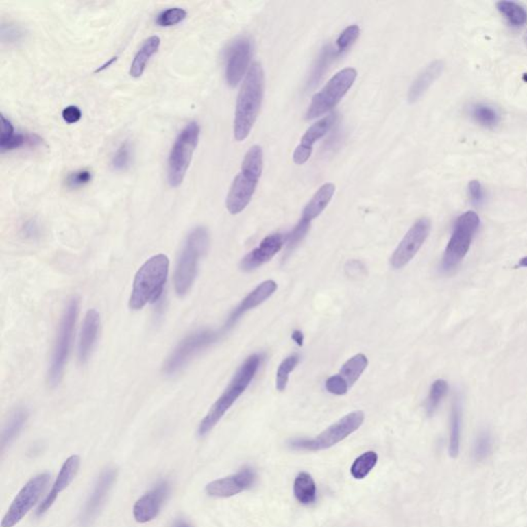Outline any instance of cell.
Returning a JSON list of instances; mask_svg holds the SVG:
<instances>
[{"mask_svg": "<svg viewBox=\"0 0 527 527\" xmlns=\"http://www.w3.org/2000/svg\"><path fill=\"white\" fill-rule=\"evenodd\" d=\"M79 312V301L77 298L69 300L57 332L56 342L49 368L48 380L51 387H55L62 380L63 373L71 354L73 333Z\"/></svg>", "mask_w": 527, "mask_h": 527, "instance_id": "cell-6", "label": "cell"}, {"mask_svg": "<svg viewBox=\"0 0 527 527\" xmlns=\"http://www.w3.org/2000/svg\"><path fill=\"white\" fill-rule=\"evenodd\" d=\"M29 417V412L25 408H18L8 420L1 434V449L3 451L12 444L23 430Z\"/></svg>", "mask_w": 527, "mask_h": 527, "instance_id": "cell-26", "label": "cell"}, {"mask_svg": "<svg viewBox=\"0 0 527 527\" xmlns=\"http://www.w3.org/2000/svg\"><path fill=\"white\" fill-rule=\"evenodd\" d=\"M430 231V221L421 217L415 221L409 231L404 236L391 258V265L395 269L405 267L408 262L416 256L428 239Z\"/></svg>", "mask_w": 527, "mask_h": 527, "instance_id": "cell-13", "label": "cell"}, {"mask_svg": "<svg viewBox=\"0 0 527 527\" xmlns=\"http://www.w3.org/2000/svg\"><path fill=\"white\" fill-rule=\"evenodd\" d=\"M79 465H81V458H79V455H73L64 461L58 476H57L56 481L53 484L52 489L45 498V500L40 502V506L36 511L38 516H42L52 508L59 494L63 490L66 489L71 485V482L75 480V476L79 471Z\"/></svg>", "mask_w": 527, "mask_h": 527, "instance_id": "cell-21", "label": "cell"}, {"mask_svg": "<svg viewBox=\"0 0 527 527\" xmlns=\"http://www.w3.org/2000/svg\"><path fill=\"white\" fill-rule=\"evenodd\" d=\"M369 360L363 354H356L344 363L338 375L344 379L348 387H352L362 376L368 367Z\"/></svg>", "mask_w": 527, "mask_h": 527, "instance_id": "cell-27", "label": "cell"}, {"mask_svg": "<svg viewBox=\"0 0 527 527\" xmlns=\"http://www.w3.org/2000/svg\"><path fill=\"white\" fill-rule=\"evenodd\" d=\"M118 60V57H112L110 60H108V62L104 63L103 65H101V66L99 67V69H96L95 73H101V71H103L104 69H108V67L110 66V65L114 64L116 61Z\"/></svg>", "mask_w": 527, "mask_h": 527, "instance_id": "cell-48", "label": "cell"}, {"mask_svg": "<svg viewBox=\"0 0 527 527\" xmlns=\"http://www.w3.org/2000/svg\"><path fill=\"white\" fill-rule=\"evenodd\" d=\"M169 264L166 254H158L151 256L139 268L129 299L130 309L141 310L147 305L155 304L161 299L169 274Z\"/></svg>", "mask_w": 527, "mask_h": 527, "instance_id": "cell-3", "label": "cell"}, {"mask_svg": "<svg viewBox=\"0 0 527 527\" xmlns=\"http://www.w3.org/2000/svg\"><path fill=\"white\" fill-rule=\"evenodd\" d=\"M292 339L296 342L297 345L303 346L304 344V335L300 330H295L292 333Z\"/></svg>", "mask_w": 527, "mask_h": 527, "instance_id": "cell-47", "label": "cell"}, {"mask_svg": "<svg viewBox=\"0 0 527 527\" xmlns=\"http://www.w3.org/2000/svg\"><path fill=\"white\" fill-rule=\"evenodd\" d=\"M186 17V12L180 8H171V9L165 10L161 14L157 16L156 24L161 27H171V26L177 25L180 22L184 21Z\"/></svg>", "mask_w": 527, "mask_h": 527, "instance_id": "cell-37", "label": "cell"}, {"mask_svg": "<svg viewBox=\"0 0 527 527\" xmlns=\"http://www.w3.org/2000/svg\"><path fill=\"white\" fill-rule=\"evenodd\" d=\"M161 44L159 36H153L145 40L141 48L133 59L130 67V75L134 79H138L145 73L149 59L158 52Z\"/></svg>", "mask_w": 527, "mask_h": 527, "instance_id": "cell-25", "label": "cell"}, {"mask_svg": "<svg viewBox=\"0 0 527 527\" xmlns=\"http://www.w3.org/2000/svg\"><path fill=\"white\" fill-rule=\"evenodd\" d=\"M62 117L69 124H75L81 120L82 110L77 106H69L63 110Z\"/></svg>", "mask_w": 527, "mask_h": 527, "instance_id": "cell-45", "label": "cell"}, {"mask_svg": "<svg viewBox=\"0 0 527 527\" xmlns=\"http://www.w3.org/2000/svg\"><path fill=\"white\" fill-rule=\"evenodd\" d=\"M517 267H527V256H524V258H520L518 262V265H517Z\"/></svg>", "mask_w": 527, "mask_h": 527, "instance_id": "cell-50", "label": "cell"}, {"mask_svg": "<svg viewBox=\"0 0 527 527\" xmlns=\"http://www.w3.org/2000/svg\"><path fill=\"white\" fill-rule=\"evenodd\" d=\"M278 291V284L274 280H266L258 284L254 291L249 293L240 304L232 311L231 315L228 317L225 326H223L221 332H228L231 330L237 321L245 315L248 311L267 301L270 297L273 296L274 293Z\"/></svg>", "mask_w": 527, "mask_h": 527, "instance_id": "cell-19", "label": "cell"}, {"mask_svg": "<svg viewBox=\"0 0 527 527\" xmlns=\"http://www.w3.org/2000/svg\"><path fill=\"white\" fill-rule=\"evenodd\" d=\"M42 143V139L38 135L22 134V133H14L10 138L5 140L0 141V149L1 153L5 151H14V149H21L25 145L29 147H36Z\"/></svg>", "mask_w": 527, "mask_h": 527, "instance_id": "cell-33", "label": "cell"}, {"mask_svg": "<svg viewBox=\"0 0 527 527\" xmlns=\"http://www.w3.org/2000/svg\"><path fill=\"white\" fill-rule=\"evenodd\" d=\"M337 120V116L335 114H329L325 118L317 121L313 124L308 130L306 131L301 139L300 145L295 149L293 159L297 165H303L308 161L309 158L312 155L313 145L326 136L328 132L331 130L332 127Z\"/></svg>", "mask_w": 527, "mask_h": 527, "instance_id": "cell-20", "label": "cell"}, {"mask_svg": "<svg viewBox=\"0 0 527 527\" xmlns=\"http://www.w3.org/2000/svg\"><path fill=\"white\" fill-rule=\"evenodd\" d=\"M310 223H305L303 221H299V223L295 225L294 229L286 234V243L288 249H294L308 234L309 229H310Z\"/></svg>", "mask_w": 527, "mask_h": 527, "instance_id": "cell-40", "label": "cell"}, {"mask_svg": "<svg viewBox=\"0 0 527 527\" xmlns=\"http://www.w3.org/2000/svg\"><path fill=\"white\" fill-rule=\"evenodd\" d=\"M200 127L196 122H191L176 137L168 158L167 177L172 188H177L184 182L193 154L198 145Z\"/></svg>", "mask_w": 527, "mask_h": 527, "instance_id": "cell-7", "label": "cell"}, {"mask_svg": "<svg viewBox=\"0 0 527 527\" xmlns=\"http://www.w3.org/2000/svg\"><path fill=\"white\" fill-rule=\"evenodd\" d=\"M170 485L167 481L158 483L153 489L143 494L133 506V516L139 523H147L155 519L169 495Z\"/></svg>", "mask_w": 527, "mask_h": 527, "instance_id": "cell-16", "label": "cell"}, {"mask_svg": "<svg viewBox=\"0 0 527 527\" xmlns=\"http://www.w3.org/2000/svg\"><path fill=\"white\" fill-rule=\"evenodd\" d=\"M118 471L114 467H108L104 469L95 485L89 498L86 500L83 508L79 516V524L81 527H89L93 524L94 521L97 518L98 514L104 506V502L108 498V493L112 490V485L117 480Z\"/></svg>", "mask_w": 527, "mask_h": 527, "instance_id": "cell-14", "label": "cell"}, {"mask_svg": "<svg viewBox=\"0 0 527 527\" xmlns=\"http://www.w3.org/2000/svg\"><path fill=\"white\" fill-rule=\"evenodd\" d=\"M360 29L358 25L348 26L342 32L337 40L336 50H337L338 55L343 54L356 42L360 36Z\"/></svg>", "mask_w": 527, "mask_h": 527, "instance_id": "cell-38", "label": "cell"}, {"mask_svg": "<svg viewBox=\"0 0 527 527\" xmlns=\"http://www.w3.org/2000/svg\"><path fill=\"white\" fill-rule=\"evenodd\" d=\"M336 56H339L337 50L334 51V49L332 48L331 46H327L323 49L319 59H317V64H315V69H313L312 73H311L310 79H309L308 85L310 86V87L317 85V82L321 79L326 69L329 66L330 63L332 62L334 57Z\"/></svg>", "mask_w": 527, "mask_h": 527, "instance_id": "cell-35", "label": "cell"}, {"mask_svg": "<svg viewBox=\"0 0 527 527\" xmlns=\"http://www.w3.org/2000/svg\"><path fill=\"white\" fill-rule=\"evenodd\" d=\"M208 246L209 233L206 228H195L188 234L174 272V289L178 296H186L192 288L198 272L199 262L206 254Z\"/></svg>", "mask_w": 527, "mask_h": 527, "instance_id": "cell-5", "label": "cell"}, {"mask_svg": "<svg viewBox=\"0 0 527 527\" xmlns=\"http://www.w3.org/2000/svg\"><path fill=\"white\" fill-rule=\"evenodd\" d=\"M22 233L26 238H36L38 235V225L34 221H29L22 228Z\"/></svg>", "mask_w": 527, "mask_h": 527, "instance_id": "cell-46", "label": "cell"}, {"mask_svg": "<svg viewBox=\"0 0 527 527\" xmlns=\"http://www.w3.org/2000/svg\"><path fill=\"white\" fill-rule=\"evenodd\" d=\"M299 363H300V356L299 354H294L284 358L278 367V373H276V389L280 393L286 391L290 374L296 369Z\"/></svg>", "mask_w": 527, "mask_h": 527, "instance_id": "cell-34", "label": "cell"}, {"mask_svg": "<svg viewBox=\"0 0 527 527\" xmlns=\"http://www.w3.org/2000/svg\"><path fill=\"white\" fill-rule=\"evenodd\" d=\"M350 387L339 375H333L326 381V389L332 395H344L348 393Z\"/></svg>", "mask_w": 527, "mask_h": 527, "instance_id": "cell-43", "label": "cell"}, {"mask_svg": "<svg viewBox=\"0 0 527 527\" xmlns=\"http://www.w3.org/2000/svg\"><path fill=\"white\" fill-rule=\"evenodd\" d=\"M469 195L474 204H482L484 201V191L479 180H471L469 182Z\"/></svg>", "mask_w": 527, "mask_h": 527, "instance_id": "cell-44", "label": "cell"}, {"mask_svg": "<svg viewBox=\"0 0 527 527\" xmlns=\"http://www.w3.org/2000/svg\"><path fill=\"white\" fill-rule=\"evenodd\" d=\"M171 527H193L192 525L190 524V523L186 522V520H182V519H177V520L174 521L173 523H172Z\"/></svg>", "mask_w": 527, "mask_h": 527, "instance_id": "cell-49", "label": "cell"}, {"mask_svg": "<svg viewBox=\"0 0 527 527\" xmlns=\"http://www.w3.org/2000/svg\"><path fill=\"white\" fill-rule=\"evenodd\" d=\"M491 437L488 432H483L479 434L474 446V458L477 461H484L491 451Z\"/></svg>", "mask_w": 527, "mask_h": 527, "instance_id": "cell-41", "label": "cell"}, {"mask_svg": "<svg viewBox=\"0 0 527 527\" xmlns=\"http://www.w3.org/2000/svg\"><path fill=\"white\" fill-rule=\"evenodd\" d=\"M92 180V173L90 170L81 169L77 171L71 172L65 180V184L69 188L77 190V188L85 186Z\"/></svg>", "mask_w": 527, "mask_h": 527, "instance_id": "cell-42", "label": "cell"}, {"mask_svg": "<svg viewBox=\"0 0 527 527\" xmlns=\"http://www.w3.org/2000/svg\"><path fill=\"white\" fill-rule=\"evenodd\" d=\"M471 118L486 128H494L500 122V114L493 106L485 103H476L469 108Z\"/></svg>", "mask_w": 527, "mask_h": 527, "instance_id": "cell-30", "label": "cell"}, {"mask_svg": "<svg viewBox=\"0 0 527 527\" xmlns=\"http://www.w3.org/2000/svg\"><path fill=\"white\" fill-rule=\"evenodd\" d=\"M132 160V151L129 143H124L114 153L112 159V169L116 171H123L130 166Z\"/></svg>", "mask_w": 527, "mask_h": 527, "instance_id": "cell-39", "label": "cell"}, {"mask_svg": "<svg viewBox=\"0 0 527 527\" xmlns=\"http://www.w3.org/2000/svg\"><path fill=\"white\" fill-rule=\"evenodd\" d=\"M523 40H524V44L526 45L527 47V30L524 34V36H523Z\"/></svg>", "mask_w": 527, "mask_h": 527, "instance_id": "cell-51", "label": "cell"}, {"mask_svg": "<svg viewBox=\"0 0 527 527\" xmlns=\"http://www.w3.org/2000/svg\"><path fill=\"white\" fill-rule=\"evenodd\" d=\"M496 8L512 27L520 28L526 24L527 12L520 3L514 1H500L496 3Z\"/></svg>", "mask_w": 527, "mask_h": 527, "instance_id": "cell-29", "label": "cell"}, {"mask_svg": "<svg viewBox=\"0 0 527 527\" xmlns=\"http://www.w3.org/2000/svg\"><path fill=\"white\" fill-rule=\"evenodd\" d=\"M294 493L301 504H309L315 502L317 498V486L311 475L302 471L297 476L294 483Z\"/></svg>", "mask_w": 527, "mask_h": 527, "instance_id": "cell-28", "label": "cell"}, {"mask_svg": "<svg viewBox=\"0 0 527 527\" xmlns=\"http://www.w3.org/2000/svg\"><path fill=\"white\" fill-rule=\"evenodd\" d=\"M50 480L51 476L47 473L32 478L12 502L1 521V527H14L17 525L42 498Z\"/></svg>", "mask_w": 527, "mask_h": 527, "instance_id": "cell-12", "label": "cell"}, {"mask_svg": "<svg viewBox=\"0 0 527 527\" xmlns=\"http://www.w3.org/2000/svg\"><path fill=\"white\" fill-rule=\"evenodd\" d=\"M221 337V332L201 330L186 336L174 348L163 365L164 374L171 376L180 372L195 356L215 344Z\"/></svg>", "mask_w": 527, "mask_h": 527, "instance_id": "cell-11", "label": "cell"}, {"mask_svg": "<svg viewBox=\"0 0 527 527\" xmlns=\"http://www.w3.org/2000/svg\"><path fill=\"white\" fill-rule=\"evenodd\" d=\"M264 356L262 354H254L248 356L243 364L239 367L237 372L232 378L227 389L221 393V397L211 406L208 413L203 418L199 424L198 434L205 437L219 424V420L229 411L230 408L243 395L244 391L249 387L252 381L256 377Z\"/></svg>", "mask_w": 527, "mask_h": 527, "instance_id": "cell-2", "label": "cell"}, {"mask_svg": "<svg viewBox=\"0 0 527 527\" xmlns=\"http://www.w3.org/2000/svg\"><path fill=\"white\" fill-rule=\"evenodd\" d=\"M286 236L280 233L272 234L264 238L258 247L248 252L241 262L240 268L245 272L254 271L271 260L284 247Z\"/></svg>", "mask_w": 527, "mask_h": 527, "instance_id": "cell-17", "label": "cell"}, {"mask_svg": "<svg viewBox=\"0 0 527 527\" xmlns=\"http://www.w3.org/2000/svg\"><path fill=\"white\" fill-rule=\"evenodd\" d=\"M447 391H448V383L443 379H439L432 383L428 393V401H426V412L428 415H432L438 409Z\"/></svg>", "mask_w": 527, "mask_h": 527, "instance_id": "cell-36", "label": "cell"}, {"mask_svg": "<svg viewBox=\"0 0 527 527\" xmlns=\"http://www.w3.org/2000/svg\"><path fill=\"white\" fill-rule=\"evenodd\" d=\"M100 329V315L95 309L86 313L79 340V358L82 364L87 362L97 341Z\"/></svg>", "mask_w": 527, "mask_h": 527, "instance_id": "cell-22", "label": "cell"}, {"mask_svg": "<svg viewBox=\"0 0 527 527\" xmlns=\"http://www.w3.org/2000/svg\"><path fill=\"white\" fill-rule=\"evenodd\" d=\"M256 474L250 467H244L235 475L221 478L207 484V494L215 498H231L254 485Z\"/></svg>", "mask_w": 527, "mask_h": 527, "instance_id": "cell-18", "label": "cell"}, {"mask_svg": "<svg viewBox=\"0 0 527 527\" xmlns=\"http://www.w3.org/2000/svg\"><path fill=\"white\" fill-rule=\"evenodd\" d=\"M365 414L362 411H354L338 420L336 424L323 430L321 434L313 439H294L289 445L295 450L319 451L331 448L338 443L347 438L358 430L364 424Z\"/></svg>", "mask_w": 527, "mask_h": 527, "instance_id": "cell-8", "label": "cell"}, {"mask_svg": "<svg viewBox=\"0 0 527 527\" xmlns=\"http://www.w3.org/2000/svg\"><path fill=\"white\" fill-rule=\"evenodd\" d=\"M378 461V455L374 451H368L358 456L350 467V473L354 479L362 480L374 469Z\"/></svg>", "mask_w": 527, "mask_h": 527, "instance_id": "cell-32", "label": "cell"}, {"mask_svg": "<svg viewBox=\"0 0 527 527\" xmlns=\"http://www.w3.org/2000/svg\"><path fill=\"white\" fill-rule=\"evenodd\" d=\"M336 186L332 182H327L323 184L321 188L315 193V196L309 201L308 204L305 206L303 210L301 221L305 223H310L313 219L319 217L321 213L327 208L329 203L331 202L334 194H335Z\"/></svg>", "mask_w": 527, "mask_h": 527, "instance_id": "cell-24", "label": "cell"}, {"mask_svg": "<svg viewBox=\"0 0 527 527\" xmlns=\"http://www.w3.org/2000/svg\"><path fill=\"white\" fill-rule=\"evenodd\" d=\"M480 217L475 211H467L456 219L452 235L443 256L442 269L449 272L456 268L469 252L471 240L477 233Z\"/></svg>", "mask_w": 527, "mask_h": 527, "instance_id": "cell-9", "label": "cell"}, {"mask_svg": "<svg viewBox=\"0 0 527 527\" xmlns=\"http://www.w3.org/2000/svg\"><path fill=\"white\" fill-rule=\"evenodd\" d=\"M461 408L459 400L453 403L451 412L450 437H449V453L451 457H456L461 445Z\"/></svg>", "mask_w": 527, "mask_h": 527, "instance_id": "cell-31", "label": "cell"}, {"mask_svg": "<svg viewBox=\"0 0 527 527\" xmlns=\"http://www.w3.org/2000/svg\"><path fill=\"white\" fill-rule=\"evenodd\" d=\"M260 145L248 149L242 162L241 171L236 176L228 193L225 206L231 215H238L246 208L256 192L262 175L264 159Z\"/></svg>", "mask_w": 527, "mask_h": 527, "instance_id": "cell-4", "label": "cell"}, {"mask_svg": "<svg viewBox=\"0 0 527 527\" xmlns=\"http://www.w3.org/2000/svg\"><path fill=\"white\" fill-rule=\"evenodd\" d=\"M443 69H444V62L441 60H436L428 65L422 71V73H420V75L416 77L415 81L412 84L409 93H408V100H409L410 103L418 101L424 96L428 88L440 77L441 73H443Z\"/></svg>", "mask_w": 527, "mask_h": 527, "instance_id": "cell-23", "label": "cell"}, {"mask_svg": "<svg viewBox=\"0 0 527 527\" xmlns=\"http://www.w3.org/2000/svg\"><path fill=\"white\" fill-rule=\"evenodd\" d=\"M252 57L249 38H239L232 42L225 58V81L230 87H236L247 71Z\"/></svg>", "mask_w": 527, "mask_h": 527, "instance_id": "cell-15", "label": "cell"}, {"mask_svg": "<svg viewBox=\"0 0 527 527\" xmlns=\"http://www.w3.org/2000/svg\"><path fill=\"white\" fill-rule=\"evenodd\" d=\"M356 77L358 73L352 67L336 73L327 85L313 96L306 112V120H313L331 112L354 86Z\"/></svg>", "mask_w": 527, "mask_h": 527, "instance_id": "cell-10", "label": "cell"}, {"mask_svg": "<svg viewBox=\"0 0 527 527\" xmlns=\"http://www.w3.org/2000/svg\"><path fill=\"white\" fill-rule=\"evenodd\" d=\"M265 90V77L262 65L254 63L248 69L238 94L234 120V136L237 141L247 138L258 118Z\"/></svg>", "mask_w": 527, "mask_h": 527, "instance_id": "cell-1", "label": "cell"}]
</instances>
